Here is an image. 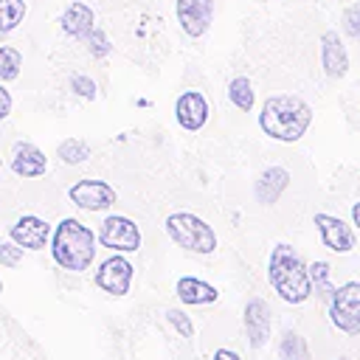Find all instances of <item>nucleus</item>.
<instances>
[{"label": "nucleus", "instance_id": "f257e3e1", "mask_svg": "<svg viewBox=\"0 0 360 360\" xmlns=\"http://www.w3.org/2000/svg\"><path fill=\"white\" fill-rule=\"evenodd\" d=\"M51 256L62 270L84 273V270H90V264L96 259V233L84 222H79L73 217H65L53 228Z\"/></svg>", "mask_w": 360, "mask_h": 360}, {"label": "nucleus", "instance_id": "f03ea898", "mask_svg": "<svg viewBox=\"0 0 360 360\" xmlns=\"http://www.w3.org/2000/svg\"><path fill=\"white\" fill-rule=\"evenodd\" d=\"M267 278L273 290L278 292L281 301L287 304H301L312 292V278L309 270L304 267L301 256L290 245H276L267 262Z\"/></svg>", "mask_w": 360, "mask_h": 360}, {"label": "nucleus", "instance_id": "7ed1b4c3", "mask_svg": "<svg viewBox=\"0 0 360 360\" xmlns=\"http://www.w3.org/2000/svg\"><path fill=\"white\" fill-rule=\"evenodd\" d=\"M309 107L295 96H276L267 98V104L259 112V124L270 138L278 141H298L304 129L309 127Z\"/></svg>", "mask_w": 360, "mask_h": 360}, {"label": "nucleus", "instance_id": "20e7f679", "mask_svg": "<svg viewBox=\"0 0 360 360\" xmlns=\"http://www.w3.org/2000/svg\"><path fill=\"white\" fill-rule=\"evenodd\" d=\"M166 233L174 245L191 250V253H214L217 250V233L208 222L188 211H177L166 219Z\"/></svg>", "mask_w": 360, "mask_h": 360}, {"label": "nucleus", "instance_id": "39448f33", "mask_svg": "<svg viewBox=\"0 0 360 360\" xmlns=\"http://www.w3.org/2000/svg\"><path fill=\"white\" fill-rule=\"evenodd\" d=\"M329 321L346 335H360V281H346L335 290L329 301Z\"/></svg>", "mask_w": 360, "mask_h": 360}, {"label": "nucleus", "instance_id": "423d86ee", "mask_svg": "<svg viewBox=\"0 0 360 360\" xmlns=\"http://www.w3.org/2000/svg\"><path fill=\"white\" fill-rule=\"evenodd\" d=\"M98 242L115 253H135L141 248V231L138 225L129 219V217H121V214H112L101 222V231H98Z\"/></svg>", "mask_w": 360, "mask_h": 360}, {"label": "nucleus", "instance_id": "0eeeda50", "mask_svg": "<svg viewBox=\"0 0 360 360\" xmlns=\"http://www.w3.org/2000/svg\"><path fill=\"white\" fill-rule=\"evenodd\" d=\"M132 276H135V267L129 264L127 256L121 253H112L110 259H104L96 270V287L110 292V295H127L129 287H132Z\"/></svg>", "mask_w": 360, "mask_h": 360}, {"label": "nucleus", "instance_id": "6e6552de", "mask_svg": "<svg viewBox=\"0 0 360 360\" xmlns=\"http://www.w3.org/2000/svg\"><path fill=\"white\" fill-rule=\"evenodd\" d=\"M70 202L82 211H107L112 202H115V188L104 180H79L70 186L68 191Z\"/></svg>", "mask_w": 360, "mask_h": 360}, {"label": "nucleus", "instance_id": "1a4fd4ad", "mask_svg": "<svg viewBox=\"0 0 360 360\" xmlns=\"http://www.w3.org/2000/svg\"><path fill=\"white\" fill-rule=\"evenodd\" d=\"M8 236H11V242H17V245L25 248V250H42V248L51 242L53 231H51V225H48L45 219H39V217H34V214H25V217H20V219L8 228Z\"/></svg>", "mask_w": 360, "mask_h": 360}, {"label": "nucleus", "instance_id": "9d476101", "mask_svg": "<svg viewBox=\"0 0 360 360\" xmlns=\"http://www.w3.org/2000/svg\"><path fill=\"white\" fill-rule=\"evenodd\" d=\"M270 307L262 298H250L245 307V329H248V340L253 349H262L270 338Z\"/></svg>", "mask_w": 360, "mask_h": 360}, {"label": "nucleus", "instance_id": "9b49d317", "mask_svg": "<svg viewBox=\"0 0 360 360\" xmlns=\"http://www.w3.org/2000/svg\"><path fill=\"white\" fill-rule=\"evenodd\" d=\"M174 115H177V124L183 129H191V132L200 129L208 121V101H205V96L197 93V90L183 93L177 98V104H174Z\"/></svg>", "mask_w": 360, "mask_h": 360}, {"label": "nucleus", "instance_id": "f8f14e48", "mask_svg": "<svg viewBox=\"0 0 360 360\" xmlns=\"http://www.w3.org/2000/svg\"><path fill=\"white\" fill-rule=\"evenodd\" d=\"M315 225L321 231V239L329 250L335 253H349L354 248V233L349 225H343L338 217H329V214H315Z\"/></svg>", "mask_w": 360, "mask_h": 360}, {"label": "nucleus", "instance_id": "ddd939ff", "mask_svg": "<svg viewBox=\"0 0 360 360\" xmlns=\"http://www.w3.org/2000/svg\"><path fill=\"white\" fill-rule=\"evenodd\" d=\"M211 0H177V17L186 28V34L200 37L211 22Z\"/></svg>", "mask_w": 360, "mask_h": 360}, {"label": "nucleus", "instance_id": "4468645a", "mask_svg": "<svg viewBox=\"0 0 360 360\" xmlns=\"http://www.w3.org/2000/svg\"><path fill=\"white\" fill-rule=\"evenodd\" d=\"M45 169H48V160L34 143H14V155H11V172L14 174L39 177V174H45Z\"/></svg>", "mask_w": 360, "mask_h": 360}, {"label": "nucleus", "instance_id": "2eb2a0df", "mask_svg": "<svg viewBox=\"0 0 360 360\" xmlns=\"http://www.w3.org/2000/svg\"><path fill=\"white\" fill-rule=\"evenodd\" d=\"M177 295L183 304H191V307H200V304H214L217 301V287L202 281V278H194V276H183L177 278Z\"/></svg>", "mask_w": 360, "mask_h": 360}, {"label": "nucleus", "instance_id": "dca6fc26", "mask_svg": "<svg viewBox=\"0 0 360 360\" xmlns=\"http://www.w3.org/2000/svg\"><path fill=\"white\" fill-rule=\"evenodd\" d=\"M287 180H290V174L284 172V169H278V166H273V169H267L262 177H259V183H256V197H259V202H276L278 200V194L287 188Z\"/></svg>", "mask_w": 360, "mask_h": 360}, {"label": "nucleus", "instance_id": "f3484780", "mask_svg": "<svg viewBox=\"0 0 360 360\" xmlns=\"http://www.w3.org/2000/svg\"><path fill=\"white\" fill-rule=\"evenodd\" d=\"M323 68H326L329 76H343L346 73V51L338 42L335 34L323 37Z\"/></svg>", "mask_w": 360, "mask_h": 360}, {"label": "nucleus", "instance_id": "a211bd4d", "mask_svg": "<svg viewBox=\"0 0 360 360\" xmlns=\"http://www.w3.org/2000/svg\"><path fill=\"white\" fill-rule=\"evenodd\" d=\"M90 22H93V14L82 6V3H73L65 17H62V28L70 34V37H87L90 34Z\"/></svg>", "mask_w": 360, "mask_h": 360}, {"label": "nucleus", "instance_id": "6ab92c4d", "mask_svg": "<svg viewBox=\"0 0 360 360\" xmlns=\"http://www.w3.org/2000/svg\"><path fill=\"white\" fill-rule=\"evenodd\" d=\"M278 357L281 360H309V349L298 332H284L278 343Z\"/></svg>", "mask_w": 360, "mask_h": 360}, {"label": "nucleus", "instance_id": "aec40b11", "mask_svg": "<svg viewBox=\"0 0 360 360\" xmlns=\"http://www.w3.org/2000/svg\"><path fill=\"white\" fill-rule=\"evenodd\" d=\"M22 14H25V3L22 0H0V34L17 28Z\"/></svg>", "mask_w": 360, "mask_h": 360}, {"label": "nucleus", "instance_id": "412c9836", "mask_svg": "<svg viewBox=\"0 0 360 360\" xmlns=\"http://www.w3.org/2000/svg\"><path fill=\"white\" fill-rule=\"evenodd\" d=\"M309 278H312V284H315V292H321V298L329 304L332 295H335V290H338V287L329 284V264H326V262H315V264L309 267Z\"/></svg>", "mask_w": 360, "mask_h": 360}, {"label": "nucleus", "instance_id": "4be33fe9", "mask_svg": "<svg viewBox=\"0 0 360 360\" xmlns=\"http://www.w3.org/2000/svg\"><path fill=\"white\" fill-rule=\"evenodd\" d=\"M59 158L65 160V163H82L84 158H90V146L84 143V141H79V138H68V141H62L59 143Z\"/></svg>", "mask_w": 360, "mask_h": 360}, {"label": "nucleus", "instance_id": "5701e85b", "mask_svg": "<svg viewBox=\"0 0 360 360\" xmlns=\"http://www.w3.org/2000/svg\"><path fill=\"white\" fill-rule=\"evenodd\" d=\"M20 65H22L20 51L3 45V48H0V82H11V79H17Z\"/></svg>", "mask_w": 360, "mask_h": 360}, {"label": "nucleus", "instance_id": "b1692460", "mask_svg": "<svg viewBox=\"0 0 360 360\" xmlns=\"http://www.w3.org/2000/svg\"><path fill=\"white\" fill-rule=\"evenodd\" d=\"M228 96H231V101H233L239 110H250V107H253V90H250V82H248L245 76H239V79L231 82Z\"/></svg>", "mask_w": 360, "mask_h": 360}, {"label": "nucleus", "instance_id": "393cba45", "mask_svg": "<svg viewBox=\"0 0 360 360\" xmlns=\"http://www.w3.org/2000/svg\"><path fill=\"white\" fill-rule=\"evenodd\" d=\"M22 250L25 248H20L17 242H3L0 245V264L3 267H17L22 262Z\"/></svg>", "mask_w": 360, "mask_h": 360}, {"label": "nucleus", "instance_id": "a878e982", "mask_svg": "<svg viewBox=\"0 0 360 360\" xmlns=\"http://www.w3.org/2000/svg\"><path fill=\"white\" fill-rule=\"evenodd\" d=\"M166 318H169V323L180 332V338H191V335H194V326H191V321H188L186 312H180V309H169Z\"/></svg>", "mask_w": 360, "mask_h": 360}, {"label": "nucleus", "instance_id": "bb28decb", "mask_svg": "<svg viewBox=\"0 0 360 360\" xmlns=\"http://www.w3.org/2000/svg\"><path fill=\"white\" fill-rule=\"evenodd\" d=\"M70 84H73V90H76L82 98H93V96H96V84H93L87 76H73Z\"/></svg>", "mask_w": 360, "mask_h": 360}, {"label": "nucleus", "instance_id": "cd10ccee", "mask_svg": "<svg viewBox=\"0 0 360 360\" xmlns=\"http://www.w3.org/2000/svg\"><path fill=\"white\" fill-rule=\"evenodd\" d=\"M346 28H349L354 37H360V6H352V8L346 11Z\"/></svg>", "mask_w": 360, "mask_h": 360}, {"label": "nucleus", "instance_id": "c85d7f7f", "mask_svg": "<svg viewBox=\"0 0 360 360\" xmlns=\"http://www.w3.org/2000/svg\"><path fill=\"white\" fill-rule=\"evenodd\" d=\"M8 112H11V96H8V90L0 84V121H3Z\"/></svg>", "mask_w": 360, "mask_h": 360}, {"label": "nucleus", "instance_id": "c756f323", "mask_svg": "<svg viewBox=\"0 0 360 360\" xmlns=\"http://www.w3.org/2000/svg\"><path fill=\"white\" fill-rule=\"evenodd\" d=\"M214 360H242L236 352H231V349H217L214 352Z\"/></svg>", "mask_w": 360, "mask_h": 360}, {"label": "nucleus", "instance_id": "7c9ffc66", "mask_svg": "<svg viewBox=\"0 0 360 360\" xmlns=\"http://www.w3.org/2000/svg\"><path fill=\"white\" fill-rule=\"evenodd\" d=\"M352 219H354V225L360 228V202H354V208H352Z\"/></svg>", "mask_w": 360, "mask_h": 360}, {"label": "nucleus", "instance_id": "2f4dec72", "mask_svg": "<svg viewBox=\"0 0 360 360\" xmlns=\"http://www.w3.org/2000/svg\"><path fill=\"white\" fill-rule=\"evenodd\" d=\"M0 292H3V281H0Z\"/></svg>", "mask_w": 360, "mask_h": 360}, {"label": "nucleus", "instance_id": "473e14b6", "mask_svg": "<svg viewBox=\"0 0 360 360\" xmlns=\"http://www.w3.org/2000/svg\"><path fill=\"white\" fill-rule=\"evenodd\" d=\"M340 360H349V357H340Z\"/></svg>", "mask_w": 360, "mask_h": 360}]
</instances>
